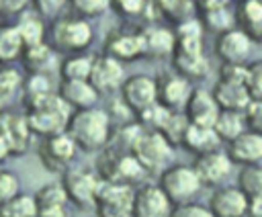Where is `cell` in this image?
<instances>
[{
  "label": "cell",
  "mask_w": 262,
  "mask_h": 217,
  "mask_svg": "<svg viewBox=\"0 0 262 217\" xmlns=\"http://www.w3.org/2000/svg\"><path fill=\"white\" fill-rule=\"evenodd\" d=\"M82 151H102L113 137V119L106 108H82L74 111L66 129Z\"/></svg>",
  "instance_id": "6da1fadb"
},
{
  "label": "cell",
  "mask_w": 262,
  "mask_h": 217,
  "mask_svg": "<svg viewBox=\"0 0 262 217\" xmlns=\"http://www.w3.org/2000/svg\"><path fill=\"white\" fill-rule=\"evenodd\" d=\"M92 37L94 33L88 18H82L78 14H59L49 25L47 43L57 53L70 55V53L86 51V47L92 43Z\"/></svg>",
  "instance_id": "7a4b0ae2"
},
{
  "label": "cell",
  "mask_w": 262,
  "mask_h": 217,
  "mask_svg": "<svg viewBox=\"0 0 262 217\" xmlns=\"http://www.w3.org/2000/svg\"><path fill=\"white\" fill-rule=\"evenodd\" d=\"M70 104L59 96V92H51L45 98H41L37 104L25 111L31 131L39 137H47L53 133H61L68 129V123L72 119Z\"/></svg>",
  "instance_id": "3957f363"
},
{
  "label": "cell",
  "mask_w": 262,
  "mask_h": 217,
  "mask_svg": "<svg viewBox=\"0 0 262 217\" xmlns=\"http://www.w3.org/2000/svg\"><path fill=\"white\" fill-rule=\"evenodd\" d=\"M96 172L104 180L129 184V186H135V188L139 186V182H143L145 176H149L131 151L121 149V147L111 145V143L102 149Z\"/></svg>",
  "instance_id": "277c9868"
},
{
  "label": "cell",
  "mask_w": 262,
  "mask_h": 217,
  "mask_svg": "<svg viewBox=\"0 0 262 217\" xmlns=\"http://www.w3.org/2000/svg\"><path fill=\"white\" fill-rule=\"evenodd\" d=\"M172 151H174V145L160 131H149L143 127L131 145V154L137 158V162L143 166L147 174H154V172L162 174L170 166Z\"/></svg>",
  "instance_id": "5b68a950"
},
{
  "label": "cell",
  "mask_w": 262,
  "mask_h": 217,
  "mask_svg": "<svg viewBox=\"0 0 262 217\" xmlns=\"http://www.w3.org/2000/svg\"><path fill=\"white\" fill-rule=\"evenodd\" d=\"M158 184L168 194V199L172 201V205L194 201L196 194L205 188L192 164L190 166L188 164H170L160 174V182Z\"/></svg>",
  "instance_id": "8992f818"
},
{
  "label": "cell",
  "mask_w": 262,
  "mask_h": 217,
  "mask_svg": "<svg viewBox=\"0 0 262 217\" xmlns=\"http://www.w3.org/2000/svg\"><path fill=\"white\" fill-rule=\"evenodd\" d=\"M63 188L68 192L70 205H74L80 211L94 209L96 205V192L102 182L100 174L96 170H90L86 166H70L61 176Z\"/></svg>",
  "instance_id": "52a82bcc"
},
{
  "label": "cell",
  "mask_w": 262,
  "mask_h": 217,
  "mask_svg": "<svg viewBox=\"0 0 262 217\" xmlns=\"http://www.w3.org/2000/svg\"><path fill=\"white\" fill-rule=\"evenodd\" d=\"M133 199L135 186L102 178L96 192L94 211L98 217H133Z\"/></svg>",
  "instance_id": "ba28073f"
},
{
  "label": "cell",
  "mask_w": 262,
  "mask_h": 217,
  "mask_svg": "<svg viewBox=\"0 0 262 217\" xmlns=\"http://www.w3.org/2000/svg\"><path fill=\"white\" fill-rule=\"evenodd\" d=\"M76 151H78V145L68 131L41 137V143H39V160L49 172L63 174L72 166Z\"/></svg>",
  "instance_id": "9c48e42d"
},
{
  "label": "cell",
  "mask_w": 262,
  "mask_h": 217,
  "mask_svg": "<svg viewBox=\"0 0 262 217\" xmlns=\"http://www.w3.org/2000/svg\"><path fill=\"white\" fill-rule=\"evenodd\" d=\"M119 96L129 106V111L137 117L139 113H143L145 108L158 102V80L147 74L127 76L119 90Z\"/></svg>",
  "instance_id": "30bf717a"
},
{
  "label": "cell",
  "mask_w": 262,
  "mask_h": 217,
  "mask_svg": "<svg viewBox=\"0 0 262 217\" xmlns=\"http://www.w3.org/2000/svg\"><path fill=\"white\" fill-rule=\"evenodd\" d=\"M104 53L117 57L119 61H135L145 59V43L143 29H113L104 39Z\"/></svg>",
  "instance_id": "8fae6325"
},
{
  "label": "cell",
  "mask_w": 262,
  "mask_h": 217,
  "mask_svg": "<svg viewBox=\"0 0 262 217\" xmlns=\"http://www.w3.org/2000/svg\"><path fill=\"white\" fill-rule=\"evenodd\" d=\"M33 135L35 133L31 131V125L25 113H14L10 108L0 113V137L6 143L10 158L23 156L29 149Z\"/></svg>",
  "instance_id": "7c38bea8"
},
{
  "label": "cell",
  "mask_w": 262,
  "mask_h": 217,
  "mask_svg": "<svg viewBox=\"0 0 262 217\" xmlns=\"http://www.w3.org/2000/svg\"><path fill=\"white\" fill-rule=\"evenodd\" d=\"M254 49V39L239 27L223 31L215 39V55L221 63H248Z\"/></svg>",
  "instance_id": "4fadbf2b"
},
{
  "label": "cell",
  "mask_w": 262,
  "mask_h": 217,
  "mask_svg": "<svg viewBox=\"0 0 262 217\" xmlns=\"http://www.w3.org/2000/svg\"><path fill=\"white\" fill-rule=\"evenodd\" d=\"M90 82L98 90V94L119 92L123 82H125V66H123V61H119L117 57H113L108 53L94 55Z\"/></svg>",
  "instance_id": "5bb4252c"
},
{
  "label": "cell",
  "mask_w": 262,
  "mask_h": 217,
  "mask_svg": "<svg viewBox=\"0 0 262 217\" xmlns=\"http://www.w3.org/2000/svg\"><path fill=\"white\" fill-rule=\"evenodd\" d=\"M194 170L203 182V186H211V188H217L221 186L233 172V160L229 158L227 151H221L215 149V151H209V154H203V156H196L194 160Z\"/></svg>",
  "instance_id": "9a60e30c"
},
{
  "label": "cell",
  "mask_w": 262,
  "mask_h": 217,
  "mask_svg": "<svg viewBox=\"0 0 262 217\" xmlns=\"http://www.w3.org/2000/svg\"><path fill=\"white\" fill-rule=\"evenodd\" d=\"M172 207L160 184H141L135 188L133 217H170Z\"/></svg>",
  "instance_id": "2e32d148"
},
{
  "label": "cell",
  "mask_w": 262,
  "mask_h": 217,
  "mask_svg": "<svg viewBox=\"0 0 262 217\" xmlns=\"http://www.w3.org/2000/svg\"><path fill=\"white\" fill-rule=\"evenodd\" d=\"M158 102L172 111H184V104L192 92L190 80L178 72H166L158 78Z\"/></svg>",
  "instance_id": "e0dca14e"
},
{
  "label": "cell",
  "mask_w": 262,
  "mask_h": 217,
  "mask_svg": "<svg viewBox=\"0 0 262 217\" xmlns=\"http://www.w3.org/2000/svg\"><path fill=\"white\" fill-rule=\"evenodd\" d=\"M215 217H246L248 215V194L235 186H217L207 203Z\"/></svg>",
  "instance_id": "ac0fdd59"
},
{
  "label": "cell",
  "mask_w": 262,
  "mask_h": 217,
  "mask_svg": "<svg viewBox=\"0 0 262 217\" xmlns=\"http://www.w3.org/2000/svg\"><path fill=\"white\" fill-rule=\"evenodd\" d=\"M221 108L213 96L211 90L205 88H192L186 104H184V115L188 119V123H196V125H215L217 117H219Z\"/></svg>",
  "instance_id": "d6986e66"
},
{
  "label": "cell",
  "mask_w": 262,
  "mask_h": 217,
  "mask_svg": "<svg viewBox=\"0 0 262 217\" xmlns=\"http://www.w3.org/2000/svg\"><path fill=\"white\" fill-rule=\"evenodd\" d=\"M35 201L39 217H68L66 207L70 205V199L61 180H51L39 186L35 192Z\"/></svg>",
  "instance_id": "ffe728a7"
},
{
  "label": "cell",
  "mask_w": 262,
  "mask_h": 217,
  "mask_svg": "<svg viewBox=\"0 0 262 217\" xmlns=\"http://www.w3.org/2000/svg\"><path fill=\"white\" fill-rule=\"evenodd\" d=\"M227 154L237 166H254L262 164V133L244 131L239 137L227 143Z\"/></svg>",
  "instance_id": "44dd1931"
},
{
  "label": "cell",
  "mask_w": 262,
  "mask_h": 217,
  "mask_svg": "<svg viewBox=\"0 0 262 217\" xmlns=\"http://www.w3.org/2000/svg\"><path fill=\"white\" fill-rule=\"evenodd\" d=\"M211 92L221 111H246L248 104L252 102V94L248 90V84L244 82L219 78Z\"/></svg>",
  "instance_id": "7402d4cb"
},
{
  "label": "cell",
  "mask_w": 262,
  "mask_h": 217,
  "mask_svg": "<svg viewBox=\"0 0 262 217\" xmlns=\"http://www.w3.org/2000/svg\"><path fill=\"white\" fill-rule=\"evenodd\" d=\"M57 92L70 104L72 111L92 108L96 106L98 96H100L90 80H61L57 86Z\"/></svg>",
  "instance_id": "603a6c76"
},
{
  "label": "cell",
  "mask_w": 262,
  "mask_h": 217,
  "mask_svg": "<svg viewBox=\"0 0 262 217\" xmlns=\"http://www.w3.org/2000/svg\"><path fill=\"white\" fill-rule=\"evenodd\" d=\"M180 145H184V149L194 154V156H203V154L219 149L221 147V137L217 135L215 127H211V125L188 123Z\"/></svg>",
  "instance_id": "cb8c5ba5"
},
{
  "label": "cell",
  "mask_w": 262,
  "mask_h": 217,
  "mask_svg": "<svg viewBox=\"0 0 262 217\" xmlns=\"http://www.w3.org/2000/svg\"><path fill=\"white\" fill-rule=\"evenodd\" d=\"M143 43H145V59H149V57H156V59L172 57V53L176 49L174 29L158 27V25L143 27Z\"/></svg>",
  "instance_id": "d4e9b609"
},
{
  "label": "cell",
  "mask_w": 262,
  "mask_h": 217,
  "mask_svg": "<svg viewBox=\"0 0 262 217\" xmlns=\"http://www.w3.org/2000/svg\"><path fill=\"white\" fill-rule=\"evenodd\" d=\"M172 66H174V72L182 74L188 80L205 78L209 72V59L205 57L203 49H188V47L176 45L172 53Z\"/></svg>",
  "instance_id": "484cf974"
},
{
  "label": "cell",
  "mask_w": 262,
  "mask_h": 217,
  "mask_svg": "<svg viewBox=\"0 0 262 217\" xmlns=\"http://www.w3.org/2000/svg\"><path fill=\"white\" fill-rule=\"evenodd\" d=\"M20 63L27 70V74H51L57 70V51L45 41L39 45L25 47L20 55Z\"/></svg>",
  "instance_id": "4316f807"
},
{
  "label": "cell",
  "mask_w": 262,
  "mask_h": 217,
  "mask_svg": "<svg viewBox=\"0 0 262 217\" xmlns=\"http://www.w3.org/2000/svg\"><path fill=\"white\" fill-rule=\"evenodd\" d=\"M235 27L248 33L254 43L262 41V0H237Z\"/></svg>",
  "instance_id": "83f0119b"
},
{
  "label": "cell",
  "mask_w": 262,
  "mask_h": 217,
  "mask_svg": "<svg viewBox=\"0 0 262 217\" xmlns=\"http://www.w3.org/2000/svg\"><path fill=\"white\" fill-rule=\"evenodd\" d=\"M14 27L18 29V35H20L25 47L45 43L47 33H49V29L45 25V18L35 10H25L23 14H18Z\"/></svg>",
  "instance_id": "f1b7e54d"
},
{
  "label": "cell",
  "mask_w": 262,
  "mask_h": 217,
  "mask_svg": "<svg viewBox=\"0 0 262 217\" xmlns=\"http://www.w3.org/2000/svg\"><path fill=\"white\" fill-rule=\"evenodd\" d=\"M94 55L80 51V53H70L59 61V78L61 80H90Z\"/></svg>",
  "instance_id": "f546056e"
},
{
  "label": "cell",
  "mask_w": 262,
  "mask_h": 217,
  "mask_svg": "<svg viewBox=\"0 0 262 217\" xmlns=\"http://www.w3.org/2000/svg\"><path fill=\"white\" fill-rule=\"evenodd\" d=\"M25 43L18 35V29L12 23H0V66H10L20 59Z\"/></svg>",
  "instance_id": "4dcf8cb0"
},
{
  "label": "cell",
  "mask_w": 262,
  "mask_h": 217,
  "mask_svg": "<svg viewBox=\"0 0 262 217\" xmlns=\"http://www.w3.org/2000/svg\"><path fill=\"white\" fill-rule=\"evenodd\" d=\"M213 127L217 131V135L221 137V141H227V143L250 129L246 111H221Z\"/></svg>",
  "instance_id": "1f68e13d"
},
{
  "label": "cell",
  "mask_w": 262,
  "mask_h": 217,
  "mask_svg": "<svg viewBox=\"0 0 262 217\" xmlns=\"http://www.w3.org/2000/svg\"><path fill=\"white\" fill-rule=\"evenodd\" d=\"M51 92H53V84L49 74H27L20 90V100L25 104V111L37 104L41 98H45Z\"/></svg>",
  "instance_id": "d6a6232c"
},
{
  "label": "cell",
  "mask_w": 262,
  "mask_h": 217,
  "mask_svg": "<svg viewBox=\"0 0 262 217\" xmlns=\"http://www.w3.org/2000/svg\"><path fill=\"white\" fill-rule=\"evenodd\" d=\"M23 82L25 76H20L18 70H14L12 66H0V113L10 108V104L23 90Z\"/></svg>",
  "instance_id": "836d02e7"
},
{
  "label": "cell",
  "mask_w": 262,
  "mask_h": 217,
  "mask_svg": "<svg viewBox=\"0 0 262 217\" xmlns=\"http://www.w3.org/2000/svg\"><path fill=\"white\" fill-rule=\"evenodd\" d=\"M37 213L35 194L27 192H18L0 205V217H37Z\"/></svg>",
  "instance_id": "e575fe53"
},
{
  "label": "cell",
  "mask_w": 262,
  "mask_h": 217,
  "mask_svg": "<svg viewBox=\"0 0 262 217\" xmlns=\"http://www.w3.org/2000/svg\"><path fill=\"white\" fill-rule=\"evenodd\" d=\"M237 186L248 197H262V164L242 166L237 174Z\"/></svg>",
  "instance_id": "d590c367"
},
{
  "label": "cell",
  "mask_w": 262,
  "mask_h": 217,
  "mask_svg": "<svg viewBox=\"0 0 262 217\" xmlns=\"http://www.w3.org/2000/svg\"><path fill=\"white\" fill-rule=\"evenodd\" d=\"M149 0H111V8L123 16V18H143L147 8H149Z\"/></svg>",
  "instance_id": "8d00e7d4"
},
{
  "label": "cell",
  "mask_w": 262,
  "mask_h": 217,
  "mask_svg": "<svg viewBox=\"0 0 262 217\" xmlns=\"http://www.w3.org/2000/svg\"><path fill=\"white\" fill-rule=\"evenodd\" d=\"M70 6L82 18H96L111 10V0H70Z\"/></svg>",
  "instance_id": "74e56055"
},
{
  "label": "cell",
  "mask_w": 262,
  "mask_h": 217,
  "mask_svg": "<svg viewBox=\"0 0 262 217\" xmlns=\"http://www.w3.org/2000/svg\"><path fill=\"white\" fill-rule=\"evenodd\" d=\"M23 192L20 190V178L16 172L0 166V205L6 203L8 199H12L14 194Z\"/></svg>",
  "instance_id": "f35d334b"
},
{
  "label": "cell",
  "mask_w": 262,
  "mask_h": 217,
  "mask_svg": "<svg viewBox=\"0 0 262 217\" xmlns=\"http://www.w3.org/2000/svg\"><path fill=\"white\" fill-rule=\"evenodd\" d=\"M170 217H215V213L211 211L209 205L196 203V201H188V203H180L174 205L170 211Z\"/></svg>",
  "instance_id": "ab89813d"
},
{
  "label": "cell",
  "mask_w": 262,
  "mask_h": 217,
  "mask_svg": "<svg viewBox=\"0 0 262 217\" xmlns=\"http://www.w3.org/2000/svg\"><path fill=\"white\" fill-rule=\"evenodd\" d=\"M248 90L252 100H262V59L248 63Z\"/></svg>",
  "instance_id": "60d3db41"
},
{
  "label": "cell",
  "mask_w": 262,
  "mask_h": 217,
  "mask_svg": "<svg viewBox=\"0 0 262 217\" xmlns=\"http://www.w3.org/2000/svg\"><path fill=\"white\" fill-rule=\"evenodd\" d=\"M70 4V0H33L35 12H39L43 18H57L59 12Z\"/></svg>",
  "instance_id": "b9f144b4"
},
{
  "label": "cell",
  "mask_w": 262,
  "mask_h": 217,
  "mask_svg": "<svg viewBox=\"0 0 262 217\" xmlns=\"http://www.w3.org/2000/svg\"><path fill=\"white\" fill-rule=\"evenodd\" d=\"M33 0H0V16L2 18H12L29 10Z\"/></svg>",
  "instance_id": "7bdbcfd3"
},
{
  "label": "cell",
  "mask_w": 262,
  "mask_h": 217,
  "mask_svg": "<svg viewBox=\"0 0 262 217\" xmlns=\"http://www.w3.org/2000/svg\"><path fill=\"white\" fill-rule=\"evenodd\" d=\"M246 119H248V127L252 131L262 133V100H252L246 108Z\"/></svg>",
  "instance_id": "ee69618b"
},
{
  "label": "cell",
  "mask_w": 262,
  "mask_h": 217,
  "mask_svg": "<svg viewBox=\"0 0 262 217\" xmlns=\"http://www.w3.org/2000/svg\"><path fill=\"white\" fill-rule=\"evenodd\" d=\"M248 217H262V197H248Z\"/></svg>",
  "instance_id": "f6af8a7d"
},
{
  "label": "cell",
  "mask_w": 262,
  "mask_h": 217,
  "mask_svg": "<svg viewBox=\"0 0 262 217\" xmlns=\"http://www.w3.org/2000/svg\"><path fill=\"white\" fill-rule=\"evenodd\" d=\"M6 158H10V151H8L6 143H4V141H2V137H0V166H2V162H4Z\"/></svg>",
  "instance_id": "bcb514c9"
}]
</instances>
